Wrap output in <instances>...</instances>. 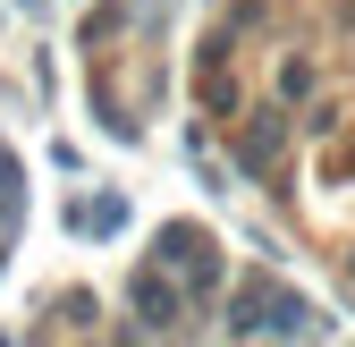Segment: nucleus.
Returning <instances> with one entry per match:
<instances>
[{"mask_svg": "<svg viewBox=\"0 0 355 347\" xmlns=\"http://www.w3.org/2000/svg\"><path fill=\"white\" fill-rule=\"evenodd\" d=\"M237 330H304V305H296V296H271V288H245L237 296Z\"/></svg>", "mask_w": 355, "mask_h": 347, "instance_id": "f257e3e1", "label": "nucleus"}, {"mask_svg": "<svg viewBox=\"0 0 355 347\" xmlns=\"http://www.w3.org/2000/svg\"><path fill=\"white\" fill-rule=\"evenodd\" d=\"M136 305H144V322H169V314H178V288H169L161 271H144V280H136Z\"/></svg>", "mask_w": 355, "mask_h": 347, "instance_id": "f03ea898", "label": "nucleus"}]
</instances>
